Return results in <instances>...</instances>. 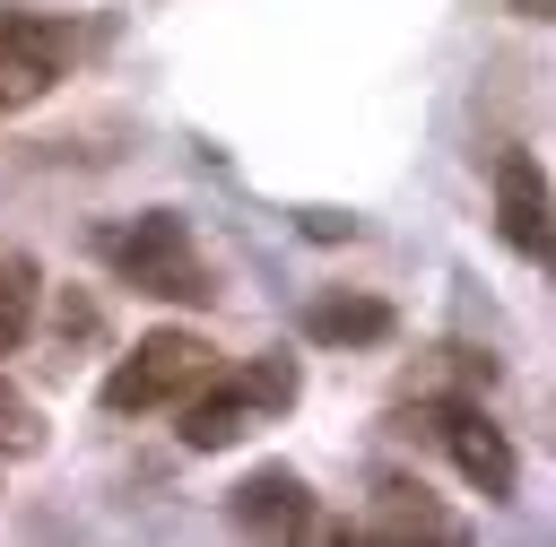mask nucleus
<instances>
[{"instance_id":"obj_1","label":"nucleus","mask_w":556,"mask_h":547,"mask_svg":"<svg viewBox=\"0 0 556 547\" xmlns=\"http://www.w3.org/2000/svg\"><path fill=\"white\" fill-rule=\"evenodd\" d=\"M96 252H104V269H113L122 287H139V295H165V304H208V295H217V287H208V260H200V243H191V226H182L174 208H139V217L104 226Z\"/></svg>"},{"instance_id":"obj_2","label":"nucleus","mask_w":556,"mask_h":547,"mask_svg":"<svg viewBox=\"0 0 556 547\" xmlns=\"http://www.w3.org/2000/svg\"><path fill=\"white\" fill-rule=\"evenodd\" d=\"M295 399V365L287 356H252V365H217L191 399H182V443L191 451H226V443H243L261 417H278Z\"/></svg>"},{"instance_id":"obj_3","label":"nucleus","mask_w":556,"mask_h":547,"mask_svg":"<svg viewBox=\"0 0 556 547\" xmlns=\"http://www.w3.org/2000/svg\"><path fill=\"white\" fill-rule=\"evenodd\" d=\"M217 373V347L200 330H148L113 373H104V408L113 417H148V408H182L200 382Z\"/></svg>"},{"instance_id":"obj_4","label":"nucleus","mask_w":556,"mask_h":547,"mask_svg":"<svg viewBox=\"0 0 556 547\" xmlns=\"http://www.w3.org/2000/svg\"><path fill=\"white\" fill-rule=\"evenodd\" d=\"M417 425L452 451V469L486 495V504H513V486H521V460H513V443H504V425L478 408V399H426L417 408Z\"/></svg>"},{"instance_id":"obj_5","label":"nucleus","mask_w":556,"mask_h":547,"mask_svg":"<svg viewBox=\"0 0 556 547\" xmlns=\"http://www.w3.org/2000/svg\"><path fill=\"white\" fill-rule=\"evenodd\" d=\"M495 234L521 260L556 269V191H547V174H539L530 148H495Z\"/></svg>"},{"instance_id":"obj_6","label":"nucleus","mask_w":556,"mask_h":547,"mask_svg":"<svg viewBox=\"0 0 556 547\" xmlns=\"http://www.w3.org/2000/svg\"><path fill=\"white\" fill-rule=\"evenodd\" d=\"M70 26L61 17H43V9H9L0 0V113H17V104H35L61 69H70Z\"/></svg>"},{"instance_id":"obj_7","label":"nucleus","mask_w":556,"mask_h":547,"mask_svg":"<svg viewBox=\"0 0 556 547\" xmlns=\"http://www.w3.org/2000/svg\"><path fill=\"white\" fill-rule=\"evenodd\" d=\"M226 512H235V530H252V538H348V521H321V512H313V495H304L295 469H252V478L226 495Z\"/></svg>"},{"instance_id":"obj_8","label":"nucleus","mask_w":556,"mask_h":547,"mask_svg":"<svg viewBox=\"0 0 556 547\" xmlns=\"http://www.w3.org/2000/svg\"><path fill=\"white\" fill-rule=\"evenodd\" d=\"M304 339H321V347H374V339H391V304L382 295H313L304 304Z\"/></svg>"},{"instance_id":"obj_9","label":"nucleus","mask_w":556,"mask_h":547,"mask_svg":"<svg viewBox=\"0 0 556 547\" xmlns=\"http://www.w3.org/2000/svg\"><path fill=\"white\" fill-rule=\"evenodd\" d=\"M374 495H382V504H374V521H365V530H382V538H408V530H417V538H460V521H452V512H434V504H426V486L382 478Z\"/></svg>"},{"instance_id":"obj_10","label":"nucleus","mask_w":556,"mask_h":547,"mask_svg":"<svg viewBox=\"0 0 556 547\" xmlns=\"http://www.w3.org/2000/svg\"><path fill=\"white\" fill-rule=\"evenodd\" d=\"M35 295H43V287H35V260H26V252H9V260H0V356L26 339V321H35Z\"/></svg>"},{"instance_id":"obj_11","label":"nucleus","mask_w":556,"mask_h":547,"mask_svg":"<svg viewBox=\"0 0 556 547\" xmlns=\"http://www.w3.org/2000/svg\"><path fill=\"white\" fill-rule=\"evenodd\" d=\"M26 451H43V417L17 382H0V460H26Z\"/></svg>"},{"instance_id":"obj_12","label":"nucleus","mask_w":556,"mask_h":547,"mask_svg":"<svg viewBox=\"0 0 556 547\" xmlns=\"http://www.w3.org/2000/svg\"><path fill=\"white\" fill-rule=\"evenodd\" d=\"M513 9H521V17H556V0H513Z\"/></svg>"}]
</instances>
